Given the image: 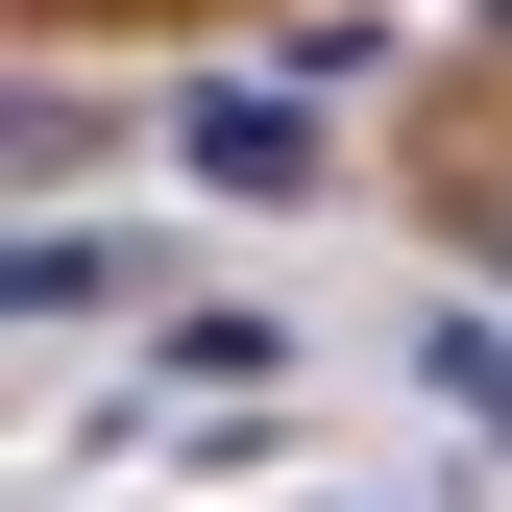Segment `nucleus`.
<instances>
[{"label":"nucleus","mask_w":512,"mask_h":512,"mask_svg":"<svg viewBox=\"0 0 512 512\" xmlns=\"http://www.w3.org/2000/svg\"><path fill=\"white\" fill-rule=\"evenodd\" d=\"M269 366H293V317H171V342H147V391L196 415V439H244V391H269Z\"/></svg>","instance_id":"1"},{"label":"nucleus","mask_w":512,"mask_h":512,"mask_svg":"<svg viewBox=\"0 0 512 512\" xmlns=\"http://www.w3.org/2000/svg\"><path fill=\"white\" fill-rule=\"evenodd\" d=\"M171 147H196L220 196H293V171H317V98H196V122H171Z\"/></svg>","instance_id":"2"},{"label":"nucleus","mask_w":512,"mask_h":512,"mask_svg":"<svg viewBox=\"0 0 512 512\" xmlns=\"http://www.w3.org/2000/svg\"><path fill=\"white\" fill-rule=\"evenodd\" d=\"M415 366H439V415H464V439H512V342H488V317H439Z\"/></svg>","instance_id":"3"},{"label":"nucleus","mask_w":512,"mask_h":512,"mask_svg":"<svg viewBox=\"0 0 512 512\" xmlns=\"http://www.w3.org/2000/svg\"><path fill=\"white\" fill-rule=\"evenodd\" d=\"M488 244H512V220H488Z\"/></svg>","instance_id":"4"}]
</instances>
